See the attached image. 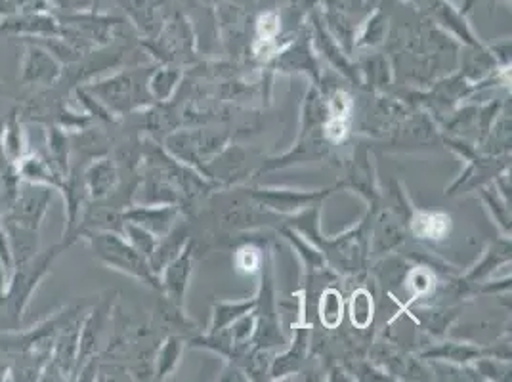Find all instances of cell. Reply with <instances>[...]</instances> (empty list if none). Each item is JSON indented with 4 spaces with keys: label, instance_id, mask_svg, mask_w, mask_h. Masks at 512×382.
I'll list each match as a JSON object with an SVG mask.
<instances>
[{
    "label": "cell",
    "instance_id": "obj_2",
    "mask_svg": "<svg viewBox=\"0 0 512 382\" xmlns=\"http://www.w3.org/2000/svg\"><path fill=\"white\" fill-rule=\"evenodd\" d=\"M94 251L109 266H115L117 270H123V272L132 274V276L153 281L142 253L136 251L134 247H130L119 235H96L94 237Z\"/></svg>",
    "mask_w": 512,
    "mask_h": 382
},
{
    "label": "cell",
    "instance_id": "obj_14",
    "mask_svg": "<svg viewBox=\"0 0 512 382\" xmlns=\"http://www.w3.org/2000/svg\"><path fill=\"white\" fill-rule=\"evenodd\" d=\"M0 2H12V0H0Z\"/></svg>",
    "mask_w": 512,
    "mask_h": 382
},
{
    "label": "cell",
    "instance_id": "obj_10",
    "mask_svg": "<svg viewBox=\"0 0 512 382\" xmlns=\"http://www.w3.org/2000/svg\"><path fill=\"white\" fill-rule=\"evenodd\" d=\"M188 274H190V255H184L176 260V264L171 266V272H169V285L172 293H176V300H182L184 297Z\"/></svg>",
    "mask_w": 512,
    "mask_h": 382
},
{
    "label": "cell",
    "instance_id": "obj_1",
    "mask_svg": "<svg viewBox=\"0 0 512 382\" xmlns=\"http://www.w3.org/2000/svg\"><path fill=\"white\" fill-rule=\"evenodd\" d=\"M50 199H52V190L46 184H35L25 180V184L18 186V190L14 193L6 222L39 232L44 214L50 207Z\"/></svg>",
    "mask_w": 512,
    "mask_h": 382
},
{
    "label": "cell",
    "instance_id": "obj_15",
    "mask_svg": "<svg viewBox=\"0 0 512 382\" xmlns=\"http://www.w3.org/2000/svg\"><path fill=\"white\" fill-rule=\"evenodd\" d=\"M213 2H216V0H213Z\"/></svg>",
    "mask_w": 512,
    "mask_h": 382
},
{
    "label": "cell",
    "instance_id": "obj_12",
    "mask_svg": "<svg viewBox=\"0 0 512 382\" xmlns=\"http://www.w3.org/2000/svg\"><path fill=\"white\" fill-rule=\"evenodd\" d=\"M62 6L69 8V10H83L86 6H90L92 0H60Z\"/></svg>",
    "mask_w": 512,
    "mask_h": 382
},
{
    "label": "cell",
    "instance_id": "obj_3",
    "mask_svg": "<svg viewBox=\"0 0 512 382\" xmlns=\"http://www.w3.org/2000/svg\"><path fill=\"white\" fill-rule=\"evenodd\" d=\"M60 77V64L41 44H27L22 64V83L27 86H50Z\"/></svg>",
    "mask_w": 512,
    "mask_h": 382
},
{
    "label": "cell",
    "instance_id": "obj_5",
    "mask_svg": "<svg viewBox=\"0 0 512 382\" xmlns=\"http://www.w3.org/2000/svg\"><path fill=\"white\" fill-rule=\"evenodd\" d=\"M258 197H262L266 203L274 205L279 211H289V209H297L302 207L304 203H310L314 199L320 197V193H295V191H266V193H258Z\"/></svg>",
    "mask_w": 512,
    "mask_h": 382
},
{
    "label": "cell",
    "instance_id": "obj_4",
    "mask_svg": "<svg viewBox=\"0 0 512 382\" xmlns=\"http://www.w3.org/2000/svg\"><path fill=\"white\" fill-rule=\"evenodd\" d=\"M0 33L6 35H29V37H56L60 27L50 14L44 12H27L12 16L0 23Z\"/></svg>",
    "mask_w": 512,
    "mask_h": 382
},
{
    "label": "cell",
    "instance_id": "obj_13",
    "mask_svg": "<svg viewBox=\"0 0 512 382\" xmlns=\"http://www.w3.org/2000/svg\"><path fill=\"white\" fill-rule=\"evenodd\" d=\"M10 268L0 260V295L4 293V289H6V272H8Z\"/></svg>",
    "mask_w": 512,
    "mask_h": 382
},
{
    "label": "cell",
    "instance_id": "obj_8",
    "mask_svg": "<svg viewBox=\"0 0 512 382\" xmlns=\"http://www.w3.org/2000/svg\"><path fill=\"white\" fill-rule=\"evenodd\" d=\"M255 306V302H245V304H220L216 306L214 314L213 331H222L224 325H228L232 319L241 318L245 312H249Z\"/></svg>",
    "mask_w": 512,
    "mask_h": 382
},
{
    "label": "cell",
    "instance_id": "obj_7",
    "mask_svg": "<svg viewBox=\"0 0 512 382\" xmlns=\"http://www.w3.org/2000/svg\"><path fill=\"white\" fill-rule=\"evenodd\" d=\"M113 180H115V172L107 163L94 165L92 169L88 170V184L96 197L104 195L109 190V186L113 184Z\"/></svg>",
    "mask_w": 512,
    "mask_h": 382
},
{
    "label": "cell",
    "instance_id": "obj_9",
    "mask_svg": "<svg viewBox=\"0 0 512 382\" xmlns=\"http://www.w3.org/2000/svg\"><path fill=\"white\" fill-rule=\"evenodd\" d=\"M373 318V302L367 291H356L352 297V321L358 327H367Z\"/></svg>",
    "mask_w": 512,
    "mask_h": 382
},
{
    "label": "cell",
    "instance_id": "obj_11",
    "mask_svg": "<svg viewBox=\"0 0 512 382\" xmlns=\"http://www.w3.org/2000/svg\"><path fill=\"white\" fill-rule=\"evenodd\" d=\"M384 31V16L381 12H377L369 23H367V29H365V41L363 43H379L381 41V35Z\"/></svg>",
    "mask_w": 512,
    "mask_h": 382
},
{
    "label": "cell",
    "instance_id": "obj_6",
    "mask_svg": "<svg viewBox=\"0 0 512 382\" xmlns=\"http://www.w3.org/2000/svg\"><path fill=\"white\" fill-rule=\"evenodd\" d=\"M320 316L323 325L337 327L342 319V300L337 291H327L321 298Z\"/></svg>",
    "mask_w": 512,
    "mask_h": 382
}]
</instances>
